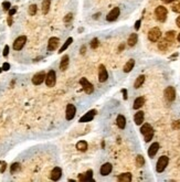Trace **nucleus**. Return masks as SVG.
Returning a JSON list of instances; mask_svg holds the SVG:
<instances>
[{
    "instance_id": "20",
    "label": "nucleus",
    "mask_w": 180,
    "mask_h": 182,
    "mask_svg": "<svg viewBox=\"0 0 180 182\" xmlns=\"http://www.w3.org/2000/svg\"><path fill=\"white\" fill-rule=\"evenodd\" d=\"M70 63V58L69 55H64L63 58L61 59V63H60V70L61 71H65L68 69V66H69Z\"/></svg>"
},
{
    "instance_id": "39",
    "label": "nucleus",
    "mask_w": 180,
    "mask_h": 182,
    "mask_svg": "<svg viewBox=\"0 0 180 182\" xmlns=\"http://www.w3.org/2000/svg\"><path fill=\"white\" fill-rule=\"evenodd\" d=\"M172 128H174V129H180V119L172 123Z\"/></svg>"
},
{
    "instance_id": "34",
    "label": "nucleus",
    "mask_w": 180,
    "mask_h": 182,
    "mask_svg": "<svg viewBox=\"0 0 180 182\" xmlns=\"http://www.w3.org/2000/svg\"><path fill=\"white\" fill-rule=\"evenodd\" d=\"M20 164H18V162H16V164H11V168H10V172L11 173H16L17 171H19L20 170Z\"/></svg>"
},
{
    "instance_id": "32",
    "label": "nucleus",
    "mask_w": 180,
    "mask_h": 182,
    "mask_svg": "<svg viewBox=\"0 0 180 182\" xmlns=\"http://www.w3.org/2000/svg\"><path fill=\"white\" fill-rule=\"evenodd\" d=\"M171 9L174 12L180 13V0H175L171 6Z\"/></svg>"
},
{
    "instance_id": "4",
    "label": "nucleus",
    "mask_w": 180,
    "mask_h": 182,
    "mask_svg": "<svg viewBox=\"0 0 180 182\" xmlns=\"http://www.w3.org/2000/svg\"><path fill=\"white\" fill-rule=\"evenodd\" d=\"M168 162H169V159L168 157L166 156H162L160 158L158 159L157 161V166H156V170L157 172H162L165 169H166V167L168 166Z\"/></svg>"
},
{
    "instance_id": "22",
    "label": "nucleus",
    "mask_w": 180,
    "mask_h": 182,
    "mask_svg": "<svg viewBox=\"0 0 180 182\" xmlns=\"http://www.w3.org/2000/svg\"><path fill=\"white\" fill-rule=\"evenodd\" d=\"M116 124L121 129H124L125 126H126V118L123 115H118L116 118Z\"/></svg>"
},
{
    "instance_id": "35",
    "label": "nucleus",
    "mask_w": 180,
    "mask_h": 182,
    "mask_svg": "<svg viewBox=\"0 0 180 182\" xmlns=\"http://www.w3.org/2000/svg\"><path fill=\"white\" fill-rule=\"evenodd\" d=\"M37 6L35 5H31L29 7V10H28V12H29L30 16H35V13H37Z\"/></svg>"
},
{
    "instance_id": "48",
    "label": "nucleus",
    "mask_w": 180,
    "mask_h": 182,
    "mask_svg": "<svg viewBox=\"0 0 180 182\" xmlns=\"http://www.w3.org/2000/svg\"><path fill=\"white\" fill-rule=\"evenodd\" d=\"M176 23H177V26L180 28V16L178 17V18H177V20H176Z\"/></svg>"
},
{
    "instance_id": "8",
    "label": "nucleus",
    "mask_w": 180,
    "mask_h": 182,
    "mask_svg": "<svg viewBox=\"0 0 180 182\" xmlns=\"http://www.w3.org/2000/svg\"><path fill=\"white\" fill-rule=\"evenodd\" d=\"M164 95H165V98L168 100V102H174L176 98V91L175 88L172 86H168L166 90H165V93H164Z\"/></svg>"
},
{
    "instance_id": "45",
    "label": "nucleus",
    "mask_w": 180,
    "mask_h": 182,
    "mask_svg": "<svg viewBox=\"0 0 180 182\" xmlns=\"http://www.w3.org/2000/svg\"><path fill=\"white\" fill-rule=\"evenodd\" d=\"M122 92H123V94H124V99H127V91L123 90Z\"/></svg>"
},
{
    "instance_id": "36",
    "label": "nucleus",
    "mask_w": 180,
    "mask_h": 182,
    "mask_svg": "<svg viewBox=\"0 0 180 182\" xmlns=\"http://www.w3.org/2000/svg\"><path fill=\"white\" fill-rule=\"evenodd\" d=\"M98 44H100V42H98V39H96V38L91 41V48L92 49H96L98 47Z\"/></svg>"
},
{
    "instance_id": "30",
    "label": "nucleus",
    "mask_w": 180,
    "mask_h": 182,
    "mask_svg": "<svg viewBox=\"0 0 180 182\" xmlns=\"http://www.w3.org/2000/svg\"><path fill=\"white\" fill-rule=\"evenodd\" d=\"M76 149L80 151H85L88 149V143L84 141V140H81L76 144Z\"/></svg>"
},
{
    "instance_id": "50",
    "label": "nucleus",
    "mask_w": 180,
    "mask_h": 182,
    "mask_svg": "<svg viewBox=\"0 0 180 182\" xmlns=\"http://www.w3.org/2000/svg\"><path fill=\"white\" fill-rule=\"evenodd\" d=\"M164 1H165L166 3H171V2H174L175 0H164Z\"/></svg>"
},
{
    "instance_id": "40",
    "label": "nucleus",
    "mask_w": 180,
    "mask_h": 182,
    "mask_svg": "<svg viewBox=\"0 0 180 182\" xmlns=\"http://www.w3.org/2000/svg\"><path fill=\"white\" fill-rule=\"evenodd\" d=\"M8 54H9V47L8 45H6L5 47V49H3V56H8Z\"/></svg>"
},
{
    "instance_id": "37",
    "label": "nucleus",
    "mask_w": 180,
    "mask_h": 182,
    "mask_svg": "<svg viewBox=\"0 0 180 182\" xmlns=\"http://www.w3.org/2000/svg\"><path fill=\"white\" fill-rule=\"evenodd\" d=\"M2 7H3V10L8 11V10H10L11 5H10V2H9V1H5V2H2Z\"/></svg>"
},
{
    "instance_id": "49",
    "label": "nucleus",
    "mask_w": 180,
    "mask_h": 182,
    "mask_svg": "<svg viewBox=\"0 0 180 182\" xmlns=\"http://www.w3.org/2000/svg\"><path fill=\"white\" fill-rule=\"evenodd\" d=\"M124 48H125V45H124V44H121V45H119L118 50H119V51H123V50H124Z\"/></svg>"
},
{
    "instance_id": "25",
    "label": "nucleus",
    "mask_w": 180,
    "mask_h": 182,
    "mask_svg": "<svg viewBox=\"0 0 180 182\" xmlns=\"http://www.w3.org/2000/svg\"><path fill=\"white\" fill-rule=\"evenodd\" d=\"M134 65H135V60H133V59H130L129 61H128L127 63L124 65V72L125 73H128V72H130L133 69H134Z\"/></svg>"
},
{
    "instance_id": "18",
    "label": "nucleus",
    "mask_w": 180,
    "mask_h": 182,
    "mask_svg": "<svg viewBox=\"0 0 180 182\" xmlns=\"http://www.w3.org/2000/svg\"><path fill=\"white\" fill-rule=\"evenodd\" d=\"M158 150H159V144L154 143L148 149V156L150 157V158H154V157L156 156V153L158 152Z\"/></svg>"
},
{
    "instance_id": "3",
    "label": "nucleus",
    "mask_w": 180,
    "mask_h": 182,
    "mask_svg": "<svg viewBox=\"0 0 180 182\" xmlns=\"http://www.w3.org/2000/svg\"><path fill=\"white\" fill-rule=\"evenodd\" d=\"M162 37V31L158 28H153L148 32V39L150 42H157Z\"/></svg>"
},
{
    "instance_id": "9",
    "label": "nucleus",
    "mask_w": 180,
    "mask_h": 182,
    "mask_svg": "<svg viewBox=\"0 0 180 182\" xmlns=\"http://www.w3.org/2000/svg\"><path fill=\"white\" fill-rule=\"evenodd\" d=\"M107 79H108L107 70L105 69V66L104 65H100V67H98V79H100V82L101 83L106 82Z\"/></svg>"
},
{
    "instance_id": "47",
    "label": "nucleus",
    "mask_w": 180,
    "mask_h": 182,
    "mask_svg": "<svg viewBox=\"0 0 180 182\" xmlns=\"http://www.w3.org/2000/svg\"><path fill=\"white\" fill-rule=\"evenodd\" d=\"M85 51H86V48H85V45H83L82 48H81V54H83Z\"/></svg>"
},
{
    "instance_id": "28",
    "label": "nucleus",
    "mask_w": 180,
    "mask_h": 182,
    "mask_svg": "<svg viewBox=\"0 0 180 182\" xmlns=\"http://www.w3.org/2000/svg\"><path fill=\"white\" fill-rule=\"evenodd\" d=\"M144 82H145V75H139V76L136 79L135 83H134V87H135V88H139V87L144 84Z\"/></svg>"
},
{
    "instance_id": "26",
    "label": "nucleus",
    "mask_w": 180,
    "mask_h": 182,
    "mask_svg": "<svg viewBox=\"0 0 180 182\" xmlns=\"http://www.w3.org/2000/svg\"><path fill=\"white\" fill-rule=\"evenodd\" d=\"M51 6V0H43L42 1V12L43 14H47L50 10Z\"/></svg>"
},
{
    "instance_id": "43",
    "label": "nucleus",
    "mask_w": 180,
    "mask_h": 182,
    "mask_svg": "<svg viewBox=\"0 0 180 182\" xmlns=\"http://www.w3.org/2000/svg\"><path fill=\"white\" fill-rule=\"evenodd\" d=\"M9 67H10V65H9V63H5V64H3V66H2V69L5 70V71H8Z\"/></svg>"
},
{
    "instance_id": "33",
    "label": "nucleus",
    "mask_w": 180,
    "mask_h": 182,
    "mask_svg": "<svg viewBox=\"0 0 180 182\" xmlns=\"http://www.w3.org/2000/svg\"><path fill=\"white\" fill-rule=\"evenodd\" d=\"M136 164H137V167H143L145 164V159L141 155H138L136 157Z\"/></svg>"
},
{
    "instance_id": "52",
    "label": "nucleus",
    "mask_w": 180,
    "mask_h": 182,
    "mask_svg": "<svg viewBox=\"0 0 180 182\" xmlns=\"http://www.w3.org/2000/svg\"><path fill=\"white\" fill-rule=\"evenodd\" d=\"M0 164H1V162H0Z\"/></svg>"
},
{
    "instance_id": "44",
    "label": "nucleus",
    "mask_w": 180,
    "mask_h": 182,
    "mask_svg": "<svg viewBox=\"0 0 180 182\" xmlns=\"http://www.w3.org/2000/svg\"><path fill=\"white\" fill-rule=\"evenodd\" d=\"M6 167H7V164H6V162H3V164H2V167L0 168V172H1V173H2V172H5Z\"/></svg>"
},
{
    "instance_id": "10",
    "label": "nucleus",
    "mask_w": 180,
    "mask_h": 182,
    "mask_svg": "<svg viewBox=\"0 0 180 182\" xmlns=\"http://www.w3.org/2000/svg\"><path fill=\"white\" fill-rule=\"evenodd\" d=\"M75 113H76V108H75V106L73 105V104H69V105L66 106L65 118L68 119V120H72V119L74 118Z\"/></svg>"
},
{
    "instance_id": "2",
    "label": "nucleus",
    "mask_w": 180,
    "mask_h": 182,
    "mask_svg": "<svg viewBox=\"0 0 180 182\" xmlns=\"http://www.w3.org/2000/svg\"><path fill=\"white\" fill-rule=\"evenodd\" d=\"M167 14L168 11L166 9V7H162V6H159L157 7L156 10H155V16H156V19L159 22H165L166 19H167Z\"/></svg>"
},
{
    "instance_id": "15",
    "label": "nucleus",
    "mask_w": 180,
    "mask_h": 182,
    "mask_svg": "<svg viewBox=\"0 0 180 182\" xmlns=\"http://www.w3.org/2000/svg\"><path fill=\"white\" fill-rule=\"evenodd\" d=\"M61 176H62L61 168H59V167H55V168H54V169L51 171L50 178H51V180H53V181H58V180L61 178Z\"/></svg>"
},
{
    "instance_id": "6",
    "label": "nucleus",
    "mask_w": 180,
    "mask_h": 182,
    "mask_svg": "<svg viewBox=\"0 0 180 182\" xmlns=\"http://www.w3.org/2000/svg\"><path fill=\"white\" fill-rule=\"evenodd\" d=\"M80 84L82 85L83 90H84V92L86 93V94H92V93L94 92V86H93V84H91L85 77H82V79H80Z\"/></svg>"
},
{
    "instance_id": "13",
    "label": "nucleus",
    "mask_w": 180,
    "mask_h": 182,
    "mask_svg": "<svg viewBox=\"0 0 180 182\" xmlns=\"http://www.w3.org/2000/svg\"><path fill=\"white\" fill-rule=\"evenodd\" d=\"M59 43H60V40H59V38H55L53 37L51 38L50 40H49V43H48V51H54L56 50V48L59 47Z\"/></svg>"
},
{
    "instance_id": "42",
    "label": "nucleus",
    "mask_w": 180,
    "mask_h": 182,
    "mask_svg": "<svg viewBox=\"0 0 180 182\" xmlns=\"http://www.w3.org/2000/svg\"><path fill=\"white\" fill-rule=\"evenodd\" d=\"M139 28H141V20H138V21H136V23H135V29L138 30Z\"/></svg>"
},
{
    "instance_id": "16",
    "label": "nucleus",
    "mask_w": 180,
    "mask_h": 182,
    "mask_svg": "<svg viewBox=\"0 0 180 182\" xmlns=\"http://www.w3.org/2000/svg\"><path fill=\"white\" fill-rule=\"evenodd\" d=\"M95 114H96V111L92 109V111H90L88 113L85 114L84 116L81 117V119H80V123H88V121H91L93 118H94Z\"/></svg>"
},
{
    "instance_id": "5",
    "label": "nucleus",
    "mask_w": 180,
    "mask_h": 182,
    "mask_svg": "<svg viewBox=\"0 0 180 182\" xmlns=\"http://www.w3.org/2000/svg\"><path fill=\"white\" fill-rule=\"evenodd\" d=\"M55 82H56V74L53 70H51L47 74V76H45V84L49 87H53L55 85Z\"/></svg>"
},
{
    "instance_id": "29",
    "label": "nucleus",
    "mask_w": 180,
    "mask_h": 182,
    "mask_svg": "<svg viewBox=\"0 0 180 182\" xmlns=\"http://www.w3.org/2000/svg\"><path fill=\"white\" fill-rule=\"evenodd\" d=\"M165 39L167 40L169 43L174 42V41H175V39H176V32L175 31H168L167 33H166V37H165Z\"/></svg>"
},
{
    "instance_id": "27",
    "label": "nucleus",
    "mask_w": 180,
    "mask_h": 182,
    "mask_svg": "<svg viewBox=\"0 0 180 182\" xmlns=\"http://www.w3.org/2000/svg\"><path fill=\"white\" fill-rule=\"evenodd\" d=\"M169 47V42L166 39H162V41H159L158 43V49L160 51H166Z\"/></svg>"
},
{
    "instance_id": "19",
    "label": "nucleus",
    "mask_w": 180,
    "mask_h": 182,
    "mask_svg": "<svg viewBox=\"0 0 180 182\" xmlns=\"http://www.w3.org/2000/svg\"><path fill=\"white\" fill-rule=\"evenodd\" d=\"M144 118H145V115H144V111H137L134 116V120H135L136 125H141L144 123Z\"/></svg>"
},
{
    "instance_id": "12",
    "label": "nucleus",
    "mask_w": 180,
    "mask_h": 182,
    "mask_svg": "<svg viewBox=\"0 0 180 182\" xmlns=\"http://www.w3.org/2000/svg\"><path fill=\"white\" fill-rule=\"evenodd\" d=\"M118 16H119V8L118 7H115L114 9H112V10L108 12V14H107V17H106V20L109 22L115 21V20L118 18Z\"/></svg>"
},
{
    "instance_id": "23",
    "label": "nucleus",
    "mask_w": 180,
    "mask_h": 182,
    "mask_svg": "<svg viewBox=\"0 0 180 182\" xmlns=\"http://www.w3.org/2000/svg\"><path fill=\"white\" fill-rule=\"evenodd\" d=\"M137 41H138V35L136 34V33H132V34L129 35V38H128L127 43L129 47H135Z\"/></svg>"
},
{
    "instance_id": "14",
    "label": "nucleus",
    "mask_w": 180,
    "mask_h": 182,
    "mask_svg": "<svg viewBox=\"0 0 180 182\" xmlns=\"http://www.w3.org/2000/svg\"><path fill=\"white\" fill-rule=\"evenodd\" d=\"M79 180H80V181H82V182H88V181L93 182V181H94V179H93L92 170H88L86 173H81L79 176Z\"/></svg>"
},
{
    "instance_id": "7",
    "label": "nucleus",
    "mask_w": 180,
    "mask_h": 182,
    "mask_svg": "<svg viewBox=\"0 0 180 182\" xmlns=\"http://www.w3.org/2000/svg\"><path fill=\"white\" fill-rule=\"evenodd\" d=\"M26 42H27V37H26V35H21V37L17 38V39L14 40V42H13V50L20 51L24 47Z\"/></svg>"
},
{
    "instance_id": "1",
    "label": "nucleus",
    "mask_w": 180,
    "mask_h": 182,
    "mask_svg": "<svg viewBox=\"0 0 180 182\" xmlns=\"http://www.w3.org/2000/svg\"><path fill=\"white\" fill-rule=\"evenodd\" d=\"M141 132L145 136V141L149 143L154 137V129L149 124H144L141 128Z\"/></svg>"
},
{
    "instance_id": "31",
    "label": "nucleus",
    "mask_w": 180,
    "mask_h": 182,
    "mask_svg": "<svg viewBox=\"0 0 180 182\" xmlns=\"http://www.w3.org/2000/svg\"><path fill=\"white\" fill-rule=\"evenodd\" d=\"M73 42V38H69V39L66 40L65 41V43H64L63 45H62V48L59 50V53H62V52H64V51L66 50V49L69 48L70 45H71V43Z\"/></svg>"
},
{
    "instance_id": "11",
    "label": "nucleus",
    "mask_w": 180,
    "mask_h": 182,
    "mask_svg": "<svg viewBox=\"0 0 180 182\" xmlns=\"http://www.w3.org/2000/svg\"><path fill=\"white\" fill-rule=\"evenodd\" d=\"M45 73L44 72H39V73H37L35 75V76L32 77V83L35 85H40L42 84L43 81H45Z\"/></svg>"
},
{
    "instance_id": "41",
    "label": "nucleus",
    "mask_w": 180,
    "mask_h": 182,
    "mask_svg": "<svg viewBox=\"0 0 180 182\" xmlns=\"http://www.w3.org/2000/svg\"><path fill=\"white\" fill-rule=\"evenodd\" d=\"M16 12H17V8L10 9V10H9V16H13V14H14Z\"/></svg>"
},
{
    "instance_id": "24",
    "label": "nucleus",
    "mask_w": 180,
    "mask_h": 182,
    "mask_svg": "<svg viewBox=\"0 0 180 182\" xmlns=\"http://www.w3.org/2000/svg\"><path fill=\"white\" fill-rule=\"evenodd\" d=\"M145 104V98L144 97H138L135 99V102H134V105H133V108L134 109H139L141 107V106Z\"/></svg>"
},
{
    "instance_id": "21",
    "label": "nucleus",
    "mask_w": 180,
    "mask_h": 182,
    "mask_svg": "<svg viewBox=\"0 0 180 182\" xmlns=\"http://www.w3.org/2000/svg\"><path fill=\"white\" fill-rule=\"evenodd\" d=\"M117 180L121 182H129L132 181V173L130 172H126V173H122L121 176H118Z\"/></svg>"
},
{
    "instance_id": "17",
    "label": "nucleus",
    "mask_w": 180,
    "mask_h": 182,
    "mask_svg": "<svg viewBox=\"0 0 180 182\" xmlns=\"http://www.w3.org/2000/svg\"><path fill=\"white\" fill-rule=\"evenodd\" d=\"M112 169H113V166L107 162V164H104L103 166L101 167L100 172H101L102 176H108V174L112 172Z\"/></svg>"
},
{
    "instance_id": "51",
    "label": "nucleus",
    "mask_w": 180,
    "mask_h": 182,
    "mask_svg": "<svg viewBox=\"0 0 180 182\" xmlns=\"http://www.w3.org/2000/svg\"><path fill=\"white\" fill-rule=\"evenodd\" d=\"M177 40H178V41H179V42H180V33H179V34H178V37H177Z\"/></svg>"
},
{
    "instance_id": "38",
    "label": "nucleus",
    "mask_w": 180,
    "mask_h": 182,
    "mask_svg": "<svg viewBox=\"0 0 180 182\" xmlns=\"http://www.w3.org/2000/svg\"><path fill=\"white\" fill-rule=\"evenodd\" d=\"M72 19H73V14H72V13H69V14H66V16L64 17V22H65V23H69Z\"/></svg>"
},
{
    "instance_id": "46",
    "label": "nucleus",
    "mask_w": 180,
    "mask_h": 182,
    "mask_svg": "<svg viewBox=\"0 0 180 182\" xmlns=\"http://www.w3.org/2000/svg\"><path fill=\"white\" fill-rule=\"evenodd\" d=\"M8 24H9V26H11V24H12V16H9V18H8Z\"/></svg>"
}]
</instances>
